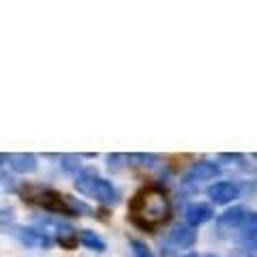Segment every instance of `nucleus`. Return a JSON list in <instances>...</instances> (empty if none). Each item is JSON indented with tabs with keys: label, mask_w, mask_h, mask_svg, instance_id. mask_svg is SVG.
<instances>
[{
	"label": "nucleus",
	"mask_w": 257,
	"mask_h": 257,
	"mask_svg": "<svg viewBox=\"0 0 257 257\" xmlns=\"http://www.w3.org/2000/svg\"><path fill=\"white\" fill-rule=\"evenodd\" d=\"M170 214V202L159 189H146L133 202V221L140 227H155Z\"/></svg>",
	"instance_id": "f257e3e1"
},
{
	"label": "nucleus",
	"mask_w": 257,
	"mask_h": 257,
	"mask_svg": "<svg viewBox=\"0 0 257 257\" xmlns=\"http://www.w3.org/2000/svg\"><path fill=\"white\" fill-rule=\"evenodd\" d=\"M242 219H244V210L242 208H231V210L223 212L219 219H216V231L219 236H229L231 231H236L240 225H242Z\"/></svg>",
	"instance_id": "f03ea898"
},
{
	"label": "nucleus",
	"mask_w": 257,
	"mask_h": 257,
	"mask_svg": "<svg viewBox=\"0 0 257 257\" xmlns=\"http://www.w3.org/2000/svg\"><path fill=\"white\" fill-rule=\"evenodd\" d=\"M208 195L212 197L214 204H229L240 195V189L231 182H216L208 189Z\"/></svg>",
	"instance_id": "7ed1b4c3"
},
{
	"label": "nucleus",
	"mask_w": 257,
	"mask_h": 257,
	"mask_svg": "<svg viewBox=\"0 0 257 257\" xmlns=\"http://www.w3.org/2000/svg\"><path fill=\"white\" fill-rule=\"evenodd\" d=\"M9 165L13 172L18 174H32L37 172V157L30 155V152H15V155H9Z\"/></svg>",
	"instance_id": "20e7f679"
},
{
	"label": "nucleus",
	"mask_w": 257,
	"mask_h": 257,
	"mask_svg": "<svg viewBox=\"0 0 257 257\" xmlns=\"http://www.w3.org/2000/svg\"><path fill=\"white\" fill-rule=\"evenodd\" d=\"M15 236H18L20 240L26 246H50L52 244V240L47 234H43V231H37V229H26V227H15L13 231Z\"/></svg>",
	"instance_id": "39448f33"
},
{
	"label": "nucleus",
	"mask_w": 257,
	"mask_h": 257,
	"mask_svg": "<svg viewBox=\"0 0 257 257\" xmlns=\"http://www.w3.org/2000/svg\"><path fill=\"white\" fill-rule=\"evenodd\" d=\"M184 216H187L189 225L197 227V225H204L206 221H210L214 216V212H212V208L208 204H191L187 208V212H184Z\"/></svg>",
	"instance_id": "423d86ee"
},
{
	"label": "nucleus",
	"mask_w": 257,
	"mask_h": 257,
	"mask_svg": "<svg viewBox=\"0 0 257 257\" xmlns=\"http://www.w3.org/2000/svg\"><path fill=\"white\" fill-rule=\"evenodd\" d=\"M221 174V167L214 163H208V161H202V163H195L187 172V180H212Z\"/></svg>",
	"instance_id": "0eeeda50"
},
{
	"label": "nucleus",
	"mask_w": 257,
	"mask_h": 257,
	"mask_svg": "<svg viewBox=\"0 0 257 257\" xmlns=\"http://www.w3.org/2000/svg\"><path fill=\"white\" fill-rule=\"evenodd\" d=\"M90 197H96V199H99V202H103V204H114V202H116V191H114V187H111L107 180H103V178H99V176H96Z\"/></svg>",
	"instance_id": "6e6552de"
},
{
	"label": "nucleus",
	"mask_w": 257,
	"mask_h": 257,
	"mask_svg": "<svg viewBox=\"0 0 257 257\" xmlns=\"http://www.w3.org/2000/svg\"><path fill=\"white\" fill-rule=\"evenodd\" d=\"M39 204H41L45 210H50V212H62V214H69L71 212V208L62 202V197L58 195V193H54V191H45L41 199H39Z\"/></svg>",
	"instance_id": "1a4fd4ad"
},
{
	"label": "nucleus",
	"mask_w": 257,
	"mask_h": 257,
	"mask_svg": "<svg viewBox=\"0 0 257 257\" xmlns=\"http://www.w3.org/2000/svg\"><path fill=\"white\" fill-rule=\"evenodd\" d=\"M170 240L176 244V246H193L195 244V231L191 227H184V225H178V227H174Z\"/></svg>",
	"instance_id": "9d476101"
},
{
	"label": "nucleus",
	"mask_w": 257,
	"mask_h": 257,
	"mask_svg": "<svg viewBox=\"0 0 257 257\" xmlns=\"http://www.w3.org/2000/svg\"><path fill=\"white\" fill-rule=\"evenodd\" d=\"M79 240H82L84 246L92 248V251H96V253H103V251H105V242H103V238L96 236L94 231H90V229H84L82 236H79Z\"/></svg>",
	"instance_id": "9b49d317"
},
{
	"label": "nucleus",
	"mask_w": 257,
	"mask_h": 257,
	"mask_svg": "<svg viewBox=\"0 0 257 257\" xmlns=\"http://www.w3.org/2000/svg\"><path fill=\"white\" fill-rule=\"evenodd\" d=\"M242 234L244 238L251 242V240H257V212H248L244 214V219H242Z\"/></svg>",
	"instance_id": "f8f14e48"
},
{
	"label": "nucleus",
	"mask_w": 257,
	"mask_h": 257,
	"mask_svg": "<svg viewBox=\"0 0 257 257\" xmlns=\"http://www.w3.org/2000/svg\"><path fill=\"white\" fill-rule=\"evenodd\" d=\"M94 180H96V174H92V172H84V174L75 180V187H77L79 193H84V195H90V193H92V187H94Z\"/></svg>",
	"instance_id": "ddd939ff"
},
{
	"label": "nucleus",
	"mask_w": 257,
	"mask_h": 257,
	"mask_svg": "<svg viewBox=\"0 0 257 257\" xmlns=\"http://www.w3.org/2000/svg\"><path fill=\"white\" fill-rule=\"evenodd\" d=\"M58 242H60L64 248H73L75 242H77V234L69 227V225H62V227L58 229Z\"/></svg>",
	"instance_id": "4468645a"
},
{
	"label": "nucleus",
	"mask_w": 257,
	"mask_h": 257,
	"mask_svg": "<svg viewBox=\"0 0 257 257\" xmlns=\"http://www.w3.org/2000/svg\"><path fill=\"white\" fill-rule=\"evenodd\" d=\"M128 163L133 165H144V167H152L157 163V157L155 155H142V152H133V155L126 157Z\"/></svg>",
	"instance_id": "2eb2a0df"
},
{
	"label": "nucleus",
	"mask_w": 257,
	"mask_h": 257,
	"mask_svg": "<svg viewBox=\"0 0 257 257\" xmlns=\"http://www.w3.org/2000/svg\"><path fill=\"white\" fill-rule=\"evenodd\" d=\"M124 161H126L124 155H109V157H107V170H109L111 174L120 172V170L124 167Z\"/></svg>",
	"instance_id": "dca6fc26"
},
{
	"label": "nucleus",
	"mask_w": 257,
	"mask_h": 257,
	"mask_svg": "<svg viewBox=\"0 0 257 257\" xmlns=\"http://www.w3.org/2000/svg\"><path fill=\"white\" fill-rule=\"evenodd\" d=\"M131 246H133V255L135 257H152V251L144 242H140V240H133Z\"/></svg>",
	"instance_id": "f3484780"
},
{
	"label": "nucleus",
	"mask_w": 257,
	"mask_h": 257,
	"mask_svg": "<svg viewBox=\"0 0 257 257\" xmlns=\"http://www.w3.org/2000/svg\"><path fill=\"white\" fill-rule=\"evenodd\" d=\"M77 165H79V159H77L75 155H64V157H62V167H64L67 172L77 170Z\"/></svg>",
	"instance_id": "a211bd4d"
},
{
	"label": "nucleus",
	"mask_w": 257,
	"mask_h": 257,
	"mask_svg": "<svg viewBox=\"0 0 257 257\" xmlns=\"http://www.w3.org/2000/svg\"><path fill=\"white\" fill-rule=\"evenodd\" d=\"M11 221H13V210H11V208L0 210V223H11Z\"/></svg>",
	"instance_id": "6ab92c4d"
},
{
	"label": "nucleus",
	"mask_w": 257,
	"mask_h": 257,
	"mask_svg": "<svg viewBox=\"0 0 257 257\" xmlns=\"http://www.w3.org/2000/svg\"><path fill=\"white\" fill-rule=\"evenodd\" d=\"M221 159L223 161H242V155H236V152H231V155H229V152H223Z\"/></svg>",
	"instance_id": "aec40b11"
},
{
	"label": "nucleus",
	"mask_w": 257,
	"mask_h": 257,
	"mask_svg": "<svg viewBox=\"0 0 257 257\" xmlns=\"http://www.w3.org/2000/svg\"><path fill=\"white\" fill-rule=\"evenodd\" d=\"M184 257H199V255H195V253H191V255H184Z\"/></svg>",
	"instance_id": "412c9836"
},
{
	"label": "nucleus",
	"mask_w": 257,
	"mask_h": 257,
	"mask_svg": "<svg viewBox=\"0 0 257 257\" xmlns=\"http://www.w3.org/2000/svg\"><path fill=\"white\" fill-rule=\"evenodd\" d=\"M3 161H5V157H3V155H0V163H3Z\"/></svg>",
	"instance_id": "4be33fe9"
},
{
	"label": "nucleus",
	"mask_w": 257,
	"mask_h": 257,
	"mask_svg": "<svg viewBox=\"0 0 257 257\" xmlns=\"http://www.w3.org/2000/svg\"><path fill=\"white\" fill-rule=\"evenodd\" d=\"M208 257H214V255H208Z\"/></svg>",
	"instance_id": "5701e85b"
},
{
	"label": "nucleus",
	"mask_w": 257,
	"mask_h": 257,
	"mask_svg": "<svg viewBox=\"0 0 257 257\" xmlns=\"http://www.w3.org/2000/svg\"><path fill=\"white\" fill-rule=\"evenodd\" d=\"M255 159H257V155H255Z\"/></svg>",
	"instance_id": "b1692460"
}]
</instances>
